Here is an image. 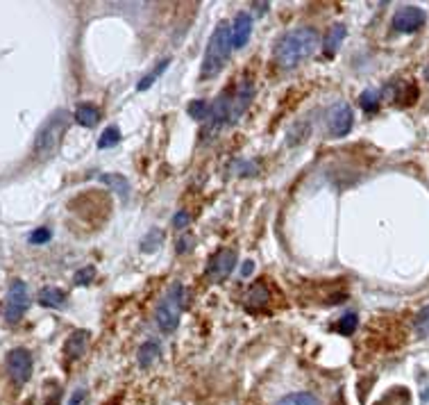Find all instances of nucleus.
<instances>
[{
  "instance_id": "nucleus-1",
  "label": "nucleus",
  "mask_w": 429,
  "mask_h": 405,
  "mask_svg": "<svg viewBox=\"0 0 429 405\" xmlns=\"http://www.w3.org/2000/svg\"><path fill=\"white\" fill-rule=\"evenodd\" d=\"M321 37L314 27H297L293 32H286L279 42L275 44V64L284 71L300 66L305 59H309L318 48Z\"/></svg>"
},
{
  "instance_id": "nucleus-2",
  "label": "nucleus",
  "mask_w": 429,
  "mask_h": 405,
  "mask_svg": "<svg viewBox=\"0 0 429 405\" xmlns=\"http://www.w3.org/2000/svg\"><path fill=\"white\" fill-rule=\"evenodd\" d=\"M229 53H232V25L227 21L218 23V27L214 30V35L209 37L207 51L203 57V77H214L221 73V68L225 66V62L229 59Z\"/></svg>"
},
{
  "instance_id": "nucleus-3",
  "label": "nucleus",
  "mask_w": 429,
  "mask_h": 405,
  "mask_svg": "<svg viewBox=\"0 0 429 405\" xmlns=\"http://www.w3.org/2000/svg\"><path fill=\"white\" fill-rule=\"evenodd\" d=\"M68 123H71V114L66 110H57L48 121L39 127V132L34 137V146L32 153L39 157V160H48L57 148L62 144V137L68 130Z\"/></svg>"
},
{
  "instance_id": "nucleus-4",
  "label": "nucleus",
  "mask_w": 429,
  "mask_h": 405,
  "mask_svg": "<svg viewBox=\"0 0 429 405\" xmlns=\"http://www.w3.org/2000/svg\"><path fill=\"white\" fill-rule=\"evenodd\" d=\"M184 301H186V289L182 282H173L171 287L166 289L164 299L159 301L157 310H155V321L157 328L162 332H173L179 319H182V310H184Z\"/></svg>"
},
{
  "instance_id": "nucleus-5",
  "label": "nucleus",
  "mask_w": 429,
  "mask_h": 405,
  "mask_svg": "<svg viewBox=\"0 0 429 405\" xmlns=\"http://www.w3.org/2000/svg\"><path fill=\"white\" fill-rule=\"evenodd\" d=\"M352 123H354V114H352V107L347 103H334L327 110V130L332 137H336V139H341V137L350 132Z\"/></svg>"
},
{
  "instance_id": "nucleus-6",
  "label": "nucleus",
  "mask_w": 429,
  "mask_h": 405,
  "mask_svg": "<svg viewBox=\"0 0 429 405\" xmlns=\"http://www.w3.org/2000/svg\"><path fill=\"white\" fill-rule=\"evenodd\" d=\"M27 305H30V296H27L25 282H23V280H14L12 285H9V292H7L5 319H7L9 323H16V321L25 314Z\"/></svg>"
},
{
  "instance_id": "nucleus-7",
  "label": "nucleus",
  "mask_w": 429,
  "mask_h": 405,
  "mask_svg": "<svg viewBox=\"0 0 429 405\" xmlns=\"http://www.w3.org/2000/svg\"><path fill=\"white\" fill-rule=\"evenodd\" d=\"M232 101H234V92L232 89H225L214 101L212 105V112H209V118H207V130H205V137L207 135H214L223 127V123H229V112H232Z\"/></svg>"
},
{
  "instance_id": "nucleus-8",
  "label": "nucleus",
  "mask_w": 429,
  "mask_h": 405,
  "mask_svg": "<svg viewBox=\"0 0 429 405\" xmlns=\"http://www.w3.org/2000/svg\"><path fill=\"white\" fill-rule=\"evenodd\" d=\"M7 371L16 385H23L32 376V355L25 349H14L7 353Z\"/></svg>"
},
{
  "instance_id": "nucleus-9",
  "label": "nucleus",
  "mask_w": 429,
  "mask_h": 405,
  "mask_svg": "<svg viewBox=\"0 0 429 405\" xmlns=\"http://www.w3.org/2000/svg\"><path fill=\"white\" fill-rule=\"evenodd\" d=\"M234 266H236V251L234 249H221L212 260H209V266H207L209 280H214V282L227 280V275L234 271Z\"/></svg>"
},
{
  "instance_id": "nucleus-10",
  "label": "nucleus",
  "mask_w": 429,
  "mask_h": 405,
  "mask_svg": "<svg viewBox=\"0 0 429 405\" xmlns=\"http://www.w3.org/2000/svg\"><path fill=\"white\" fill-rule=\"evenodd\" d=\"M427 21V16L421 7H400L393 16V30L397 32H416Z\"/></svg>"
},
{
  "instance_id": "nucleus-11",
  "label": "nucleus",
  "mask_w": 429,
  "mask_h": 405,
  "mask_svg": "<svg viewBox=\"0 0 429 405\" xmlns=\"http://www.w3.org/2000/svg\"><path fill=\"white\" fill-rule=\"evenodd\" d=\"M255 94V85L250 80H243L234 89V101H232V112H229V123H236L243 116V112L250 107Z\"/></svg>"
},
{
  "instance_id": "nucleus-12",
  "label": "nucleus",
  "mask_w": 429,
  "mask_h": 405,
  "mask_svg": "<svg viewBox=\"0 0 429 405\" xmlns=\"http://www.w3.org/2000/svg\"><path fill=\"white\" fill-rule=\"evenodd\" d=\"M252 35V16L248 12L236 14L232 23V48H243Z\"/></svg>"
},
{
  "instance_id": "nucleus-13",
  "label": "nucleus",
  "mask_w": 429,
  "mask_h": 405,
  "mask_svg": "<svg viewBox=\"0 0 429 405\" xmlns=\"http://www.w3.org/2000/svg\"><path fill=\"white\" fill-rule=\"evenodd\" d=\"M87 347H89V330H75V332H71V337L66 342V355L77 360L84 355Z\"/></svg>"
},
{
  "instance_id": "nucleus-14",
  "label": "nucleus",
  "mask_w": 429,
  "mask_h": 405,
  "mask_svg": "<svg viewBox=\"0 0 429 405\" xmlns=\"http://www.w3.org/2000/svg\"><path fill=\"white\" fill-rule=\"evenodd\" d=\"M39 303H41L44 308L62 310L66 305V294L59 287H44L41 292H39Z\"/></svg>"
},
{
  "instance_id": "nucleus-15",
  "label": "nucleus",
  "mask_w": 429,
  "mask_h": 405,
  "mask_svg": "<svg viewBox=\"0 0 429 405\" xmlns=\"http://www.w3.org/2000/svg\"><path fill=\"white\" fill-rule=\"evenodd\" d=\"M139 367H143V369H148V367H153V364L162 358V347H159V344L155 342V339H151V342H146L141 349H139Z\"/></svg>"
},
{
  "instance_id": "nucleus-16",
  "label": "nucleus",
  "mask_w": 429,
  "mask_h": 405,
  "mask_svg": "<svg viewBox=\"0 0 429 405\" xmlns=\"http://www.w3.org/2000/svg\"><path fill=\"white\" fill-rule=\"evenodd\" d=\"M266 303H271V294H268V285L262 280V282H257L252 285V289L248 292L245 296V305L248 308H264Z\"/></svg>"
},
{
  "instance_id": "nucleus-17",
  "label": "nucleus",
  "mask_w": 429,
  "mask_h": 405,
  "mask_svg": "<svg viewBox=\"0 0 429 405\" xmlns=\"http://www.w3.org/2000/svg\"><path fill=\"white\" fill-rule=\"evenodd\" d=\"M75 121L79 125H84V127H94L98 121H101V110H98V107L91 105V103H82L75 110Z\"/></svg>"
},
{
  "instance_id": "nucleus-18",
  "label": "nucleus",
  "mask_w": 429,
  "mask_h": 405,
  "mask_svg": "<svg viewBox=\"0 0 429 405\" xmlns=\"http://www.w3.org/2000/svg\"><path fill=\"white\" fill-rule=\"evenodd\" d=\"M345 35H347V30H345L343 23H334L332 27H329L327 35H325V53H327V55L336 53V48L343 44Z\"/></svg>"
},
{
  "instance_id": "nucleus-19",
  "label": "nucleus",
  "mask_w": 429,
  "mask_h": 405,
  "mask_svg": "<svg viewBox=\"0 0 429 405\" xmlns=\"http://www.w3.org/2000/svg\"><path fill=\"white\" fill-rule=\"evenodd\" d=\"M101 182L107 185L109 189L114 194H118L121 199H127L129 196V182L125 180V175H118V173H105L101 175Z\"/></svg>"
},
{
  "instance_id": "nucleus-20",
  "label": "nucleus",
  "mask_w": 429,
  "mask_h": 405,
  "mask_svg": "<svg viewBox=\"0 0 429 405\" xmlns=\"http://www.w3.org/2000/svg\"><path fill=\"white\" fill-rule=\"evenodd\" d=\"M168 64H171V57H166V59H162V62H159L151 73H146L141 80H139V85H136V92H148V89H151L153 85H155V80L159 75H162L166 68H168Z\"/></svg>"
},
{
  "instance_id": "nucleus-21",
  "label": "nucleus",
  "mask_w": 429,
  "mask_h": 405,
  "mask_svg": "<svg viewBox=\"0 0 429 405\" xmlns=\"http://www.w3.org/2000/svg\"><path fill=\"white\" fill-rule=\"evenodd\" d=\"M186 112L193 121H207L209 112H212V103L205 101V98H200V101H191L186 107Z\"/></svg>"
},
{
  "instance_id": "nucleus-22",
  "label": "nucleus",
  "mask_w": 429,
  "mask_h": 405,
  "mask_svg": "<svg viewBox=\"0 0 429 405\" xmlns=\"http://www.w3.org/2000/svg\"><path fill=\"white\" fill-rule=\"evenodd\" d=\"M275 405H321L314 394H307V392H295V394H288V397L279 399Z\"/></svg>"
},
{
  "instance_id": "nucleus-23",
  "label": "nucleus",
  "mask_w": 429,
  "mask_h": 405,
  "mask_svg": "<svg viewBox=\"0 0 429 405\" xmlns=\"http://www.w3.org/2000/svg\"><path fill=\"white\" fill-rule=\"evenodd\" d=\"M359 105H361V110L373 114L379 110V92L377 89H366V92H361V96H359Z\"/></svg>"
},
{
  "instance_id": "nucleus-24",
  "label": "nucleus",
  "mask_w": 429,
  "mask_h": 405,
  "mask_svg": "<svg viewBox=\"0 0 429 405\" xmlns=\"http://www.w3.org/2000/svg\"><path fill=\"white\" fill-rule=\"evenodd\" d=\"M357 325H359V314L357 312H347V314H343L341 319H338L336 330L341 332L343 337H350V335H354Z\"/></svg>"
},
{
  "instance_id": "nucleus-25",
  "label": "nucleus",
  "mask_w": 429,
  "mask_h": 405,
  "mask_svg": "<svg viewBox=\"0 0 429 405\" xmlns=\"http://www.w3.org/2000/svg\"><path fill=\"white\" fill-rule=\"evenodd\" d=\"M121 139H123L121 130H118L116 125H109L107 130L101 135V139H98V148H101V151H105V148H114V146H118Z\"/></svg>"
},
{
  "instance_id": "nucleus-26",
  "label": "nucleus",
  "mask_w": 429,
  "mask_h": 405,
  "mask_svg": "<svg viewBox=\"0 0 429 405\" xmlns=\"http://www.w3.org/2000/svg\"><path fill=\"white\" fill-rule=\"evenodd\" d=\"M414 325H416V332H418V337H429V305L427 308H423L421 312L416 314V319H414Z\"/></svg>"
},
{
  "instance_id": "nucleus-27",
  "label": "nucleus",
  "mask_w": 429,
  "mask_h": 405,
  "mask_svg": "<svg viewBox=\"0 0 429 405\" xmlns=\"http://www.w3.org/2000/svg\"><path fill=\"white\" fill-rule=\"evenodd\" d=\"M162 242H164V232H162V230H157V228H153L151 232H148V235L143 237L141 249H143V251H155Z\"/></svg>"
},
{
  "instance_id": "nucleus-28",
  "label": "nucleus",
  "mask_w": 429,
  "mask_h": 405,
  "mask_svg": "<svg viewBox=\"0 0 429 405\" xmlns=\"http://www.w3.org/2000/svg\"><path fill=\"white\" fill-rule=\"evenodd\" d=\"M94 278H96V266H82V269L75 273L73 282L77 287H87L89 282H94Z\"/></svg>"
},
{
  "instance_id": "nucleus-29",
  "label": "nucleus",
  "mask_w": 429,
  "mask_h": 405,
  "mask_svg": "<svg viewBox=\"0 0 429 405\" xmlns=\"http://www.w3.org/2000/svg\"><path fill=\"white\" fill-rule=\"evenodd\" d=\"M53 237V232L48 228H37L32 235H30V244H46Z\"/></svg>"
},
{
  "instance_id": "nucleus-30",
  "label": "nucleus",
  "mask_w": 429,
  "mask_h": 405,
  "mask_svg": "<svg viewBox=\"0 0 429 405\" xmlns=\"http://www.w3.org/2000/svg\"><path fill=\"white\" fill-rule=\"evenodd\" d=\"M188 223H191V216H188L186 212H177L173 216V228H177V230H184Z\"/></svg>"
},
{
  "instance_id": "nucleus-31",
  "label": "nucleus",
  "mask_w": 429,
  "mask_h": 405,
  "mask_svg": "<svg viewBox=\"0 0 429 405\" xmlns=\"http://www.w3.org/2000/svg\"><path fill=\"white\" fill-rule=\"evenodd\" d=\"M87 403V390L79 387L71 394V401H68V405H84Z\"/></svg>"
},
{
  "instance_id": "nucleus-32",
  "label": "nucleus",
  "mask_w": 429,
  "mask_h": 405,
  "mask_svg": "<svg viewBox=\"0 0 429 405\" xmlns=\"http://www.w3.org/2000/svg\"><path fill=\"white\" fill-rule=\"evenodd\" d=\"M188 246H191V237H182V239L177 242V253H186Z\"/></svg>"
},
{
  "instance_id": "nucleus-33",
  "label": "nucleus",
  "mask_w": 429,
  "mask_h": 405,
  "mask_svg": "<svg viewBox=\"0 0 429 405\" xmlns=\"http://www.w3.org/2000/svg\"><path fill=\"white\" fill-rule=\"evenodd\" d=\"M252 269H255V262H252V260L243 262V269H241V275H243V278H245V275H250V273H252Z\"/></svg>"
}]
</instances>
